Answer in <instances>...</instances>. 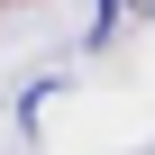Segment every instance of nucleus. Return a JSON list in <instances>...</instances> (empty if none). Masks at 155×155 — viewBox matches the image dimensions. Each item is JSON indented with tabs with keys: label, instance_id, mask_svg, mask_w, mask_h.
Segmentation results:
<instances>
[{
	"label": "nucleus",
	"instance_id": "f257e3e1",
	"mask_svg": "<svg viewBox=\"0 0 155 155\" xmlns=\"http://www.w3.org/2000/svg\"><path fill=\"white\" fill-rule=\"evenodd\" d=\"M119 28V0H91V37H110Z\"/></svg>",
	"mask_w": 155,
	"mask_h": 155
}]
</instances>
